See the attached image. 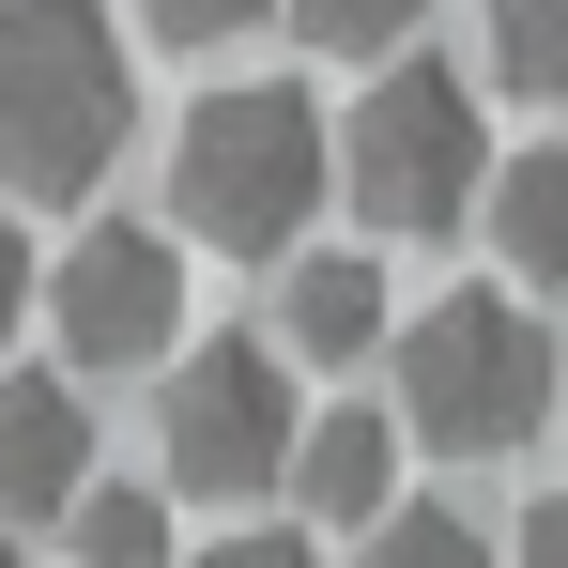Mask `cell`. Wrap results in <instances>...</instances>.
<instances>
[{
	"label": "cell",
	"instance_id": "cell-1",
	"mask_svg": "<svg viewBox=\"0 0 568 568\" xmlns=\"http://www.w3.org/2000/svg\"><path fill=\"white\" fill-rule=\"evenodd\" d=\"M139 123L108 0H0V200H93Z\"/></svg>",
	"mask_w": 568,
	"mask_h": 568
},
{
	"label": "cell",
	"instance_id": "cell-2",
	"mask_svg": "<svg viewBox=\"0 0 568 568\" xmlns=\"http://www.w3.org/2000/svg\"><path fill=\"white\" fill-rule=\"evenodd\" d=\"M323 200H338V123L292 93V78H246V93H200L185 108L170 215H185L215 262H292Z\"/></svg>",
	"mask_w": 568,
	"mask_h": 568
},
{
	"label": "cell",
	"instance_id": "cell-3",
	"mask_svg": "<svg viewBox=\"0 0 568 568\" xmlns=\"http://www.w3.org/2000/svg\"><path fill=\"white\" fill-rule=\"evenodd\" d=\"M554 399H568V354L538 338L523 277L430 292V307L399 323V415H415V446H446V462H507V446H538Z\"/></svg>",
	"mask_w": 568,
	"mask_h": 568
},
{
	"label": "cell",
	"instance_id": "cell-4",
	"mask_svg": "<svg viewBox=\"0 0 568 568\" xmlns=\"http://www.w3.org/2000/svg\"><path fill=\"white\" fill-rule=\"evenodd\" d=\"M338 185H354V215H369L384 246L476 231V200H491V123H476V93L446 62L399 47L384 93H354V123H338Z\"/></svg>",
	"mask_w": 568,
	"mask_h": 568
},
{
	"label": "cell",
	"instance_id": "cell-5",
	"mask_svg": "<svg viewBox=\"0 0 568 568\" xmlns=\"http://www.w3.org/2000/svg\"><path fill=\"white\" fill-rule=\"evenodd\" d=\"M292 446H307V415H292V354L277 338H185V354H170V399H154L170 491L246 507L262 476H292Z\"/></svg>",
	"mask_w": 568,
	"mask_h": 568
},
{
	"label": "cell",
	"instance_id": "cell-6",
	"mask_svg": "<svg viewBox=\"0 0 568 568\" xmlns=\"http://www.w3.org/2000/svg\"><path fill=\"white\" fill-rule=\"evenodd\" d=\"M47 323H62V369H170V354H185V246L93 231V246L47 277Z\"/></svg>",
	"mask_w": 568,
	"mask_h": 568
},
{
	"label": "cell",
	"instance_id": "cell-7",
	"mask_svg": "<svg viewBox=\"0 0 568 568\" xmlns=\"http://www.w3.org/2000/svg\"><path fill=\"white\" fill-rule=\"evenodd\" d=\"M78 491H93V415H78V384L62 369H0V538L62 523Z\"/></svg>",
	"mask_w": 568,
	"mask_h": 568
},
{
	"label": "cell",
	"instance_id": "cell-8",
	"mask_svg": "<svg viewBox=\"0 0 568 568\" xmlns=\"http://www.w3.org/2000/svg\"><path fill=\"white\" fill-rule=\"evenodd\" d=\"M399 323H384V262L369 246H292L277 262V354H307V369H354V354H384Z\"/></svg>",
	"mask_w": 568,
	"mask_h": 568
},
{
	"label": "cell",
	"instance_id": "cell-9",
	"mask_svg": "<svg viewBox=\"0 0 568 568\" xmlns=\"http://www.w3.org/2000/svg\"><path fill=\"white\" fill-rule=\"evenodd\" d=\"M399 446H415V415H369V399L307 415V446H292V491H307V523H354V538H369L384 507H399Z\"/></svg>",
	"mask_w": 568,
	"mask_h": 568
},
{
	"label": "cell",
	"instance_id": "cell-10",
	"mask_svg": "<svg viewBox=\"0 0 568 568\" xmlns=\"http://www.w3.org/2000/svg\"><path fill=\"white\" fill-rule=\"evenodd\" d=\"M476 231H491V262H507L523 292H568V139L507 154V170H491V200H476Z\"/></svg>",
	"mask_w": 568,
	"mask_h": 568
},
{
	"label": "cell",
	"instance_id": "cell-11",
	"mask_svg": "<svg viewBox=\"0 0 568 568\" xmlns=\"http://www.w3.org/2000/svg\"><path fill=\"white\" fill-rule=\"evenodd\" d=\"M62 538H78V568H170V491H139V476H93V491L62 507Z\"/></svg>",
	"mask_w": 568,
	"mask_h": 568
},
{
	"label": "cell",
	"instance_id": "cell-12",
	"mask_svg": "<svg viewBox=\"0 0 568 568\" xmlns=\"http://www.w3.org/2000/svg\"><path fill=\"white\" fill-rule=\"evenodd\" d=\"M277 16H292V47H323V62H399L430 0H277Z\"/></svg>",
	"mask_w": 568,
	"mask_h": 568
},
{
	"label": "cell",
	"instance_id": "cell-13",
	"mask_svg": "<svg viewBox=\"0 0 568 568\" xmlns=\"http://www.w3.org/2000/svg\"><path fill=\"white\" fill-rule=\"evenodd\" d=\"M491 62H507V93L568 108V0H491Z\"/></svg>",
	"mask_w": 568,
	"mask_h": 568
},
{
	"label": "cell",
	"instance_id": "cell-14",
	"mask_svg": "<svg viewBox=\"0 0 568 568\" xmlns=\"http://www.w3.org/2000/svg\"><path fill=\"white\" fill-rule=\"evenodd\" d=\"M354 568H491V538H476L462 507H384Z\"/></svg>",
	"mask_w": 568,
	"mask_h": 568
},
{
	"label": "cell",
	"instance_id": "cell-15",
	"mask_svg": "<svg viewBox=\"0 0 568 568\" xmlns=\"http://www.w3.org/2000/svg\"><path fill=\"white\" fill-rule=\"evenodd\" d=\"M246 16H262V0H139V31H154V47H231Z\"/></svg>",
	"mask_w": 568,
	"mask_h": 568
},
{
	"label": "cell",
	"instance_id": "cell-16",
	"mask_svg": "<svg viewBox=\"0 0 568 568\" xmlns=\"http://www.w3.org/2000/svg\"><path fill=\"white\" fill-rule=\"evenodd\" d=\"M200 568H323V554H307L292 523H231V538H215V554H200Z\"/></svg>",
	"mask_w": 568,
	"mask_h": 568
},
{
	"label": "cell",
	"instance_id": "cell-17",
	"mask_svg": "<svg viewBox=\"0 0 568 568\" xmlns=\"http://www.w3.org/2000/svg\"><path fill=\"white\" fill-rule=\"evenodd\" d=\"M16 307H31V231H16V200H0V338H16Z\"/></svg>",
	"mask_w": 568,
	"mask_h": 568
},
{
	"label": "cell",
	"instance_id": "cell-18",
	"mask_svg": "<svg viewBox=\"0 0 568 568\" xmlns=\"http://www.w3.org/2000/svg\"><path fill=\"white\" fill-rule=\"evenodd\" d=\"M523 568H568V491H538V507H523Z\"/></svg>",
	"mask_w": 568,
	"mask_h": 568
},
{
	"label": "cell",
	"instance_id": "cell-19",
	"mask_svg": "<svg viewBox=\"0 0 568 568\" xmlns=\"http://www.w3.org/2000/svg\"><path fill=\"white\" fill-rule=\"evenodd\" d=\"M0 568H31V554H16V538H0Z\"/></svg>",
	"mask_w": 568,
	"mask_h": 568
}]
</instances>
